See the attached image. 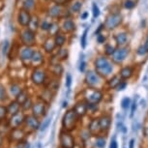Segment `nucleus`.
Instances as JSON below:
<instances>
[{"instance_id":"obj_1","label":"nucleus","mask_w":148,"mask_h":148,"mask_svg":"<svg viewBox=\"0 0 148 148\" xmlns=\"http://www.w3.org/2000/svg\"><path fill=\"white\" fill-rule=\"evenodd\" d=\"M95 69L99 76L107 77L112 72V65L106 57H99L95 60Z\"/></svg>"},{"instance_id":"obj_2","label":"nucleus","mask_w":148,"mask_h":148,"mask_svg":"<svg viewBox=\"0 0 148 148\" xmlns=\"http://www.w3.org/2000/svg\"><path fill=\"white\" fill-rule=\"evenodd\" d=\"M79 117L77 115L76 112L74 111V110H68L67 112L64 114L63 119H62V127L64 128V130H66L67 132L73 131L76 128L77 122L79 120Z\"/></svg>"},{"instance_id":"obj_3","label":"nucleus","mask_w":148,"mask_h":148,"mask_svg":"<svg viewBox=\"0 0 148 148\" xmlns=\"http://www.w3.org/2000/svg\"><path fill=\"white\" fill-rule=\"evenodd\" d=\"M103 99V94L99 90H88L85 95V100L88 106H96Z\"/></svg>"},{"instance_id":"obj_4","label":"nucleus","mask_w":148,"mask_h":148,"mask_svg":"<svg viewBox=\"0 0 148 148\" xmlns=\"http://www.w3.org/2000/svg\"><path fill=\"white\" fill-rule=\"evenodd\" d=\"M59 140L62 148H75L76 143L75 139L71 134H69L67 131H62L59 135Z\"/></svg>"},{"instance_id":"obj_5","label":"nucleus","mask_w":148,"mask_h":148,"mask_svg":"<svg viewBox=\"0 0 148 148\" xmlns=\"http://www.w3.org/2000/svg\"><path fill=\"white\" fill-rule=\"evenodd\" d=\"M21 41L25 47H32L36 42L35 32L28 28L25 29L24 31H22L21 35Z\"/></svg>"},{"instance_id":"obj_6","label":"nucleus","mask_w":148,"mask_h":148,"mask_svg":"<svg viewBox=\"0 0 148 148\" xmlns=\"http://www.w3.org/2000/svg\"><path fill=\"white\" fill-rule=\"evenodd\" d=\"M122 21V16L119 14H110L106 19L105 26L107 29H114L121 23Z\"/></svg>"},{"instance_id":"obj_7","label":"nucleus","mask_w":148,"mask_h":148,"mask_svg":"<svg viewBox=\"0 0 148 148\" xmlns=\"http://www.w3.org/2000/svg\"><path fill=\"white\" fill-rule=\"evenodd\" d=\"M46 77H47V75H46V72H45L44 70L36 69V70H34V72L32 73L31 80L34 84L41 85L46 82Z\"/></svg>"},{"instance_id":"obj_8","label":"nucleus","mask_w":148,"mask_h":148,"mask_svg":"<svg viewBox=\"0 0 148 148\" xmlns=\"http://www.w3.org/2000/svg\"><path fill=\"white\" fill-rule=\"evenodd\" d=\"M128 53H129V49L128 47H119V49H115L112 53V60L117 64L121 63L127 57Z\"/></svg>"},{"instance_id":"obj_9","label":"nucleus","mask_w":148,"mask_h":148,"mask_svg":"<svg viewBox=\"0 0 148 148\" xmlns=\"http://www.w3.org/2000/svg\"><path fill=\"white\" fill-rule=\"evenodd\" d=\"M85 82L87 83L89 86H97L101 82V79L100 76L94 71H89L85 76Z\"/></svg>"},{"instance_id":"obj_10","label":"nucleus","mask_w":148,"mask_h":148,"mask_svg":"<svg viewBox=\"0 0 148 148\" xmlns=\"http://www.w3.org/2000/svg\"><path fill=\"white\" fill-rule=\"evenodd\" d=\"M31 21V16L29 12L25 9L19 10L18 15V21L21 26H28L29 22Z\"/></svg>"},{"instance_id":"obj_11","label":"nucleus","mask_w":148,"mask_h":148,"mask_svg":"<svg viewBox=\"0 0 148 148\" xmlns=\"http://www.w3.org/2000/svg\"><path fill=\"white\" fill-rule=\"evenodd\" d=\"M24 122H25L26 126L30 128L31 130H38L41 126V123L38 120V118L36 116L32 115H28L26 117H24Z\"/></svg>"},{"instance_id":"obj_12","label":"nucleus","mask_w":148,"mask_h":148,"mask_svg":"<svg viewBox=\"0 0 148 148\" xmlns=\"http://www.w3.org/2000/svg\"><path fill=\"white\" fill-rule=\"evenodd\" d=\"M74 111L79 117H83L87 112L88 110V105L85 102H79L74 107Z\"/></svg>"},{"instance_id":"obj_13","label":"nucleus","mask_w":148,"mask_h":148,"mask_svg":"<svg viewBox=\"0 0 148 148\" xmlns=\"http://www.w3.org/2000/svg\"><path fill=\"white\" fill-rule=\"evenodd\" d=\"M45 111H46V107H45V104L43 102H38V103H36V104H33L32 112H33V115L36 116L37 118L43 116L45 114Z\"/></svg>"},{"instance_id":"obj_14","label":"nucleus","mask_w":148,"mask_h":148,"mask_svg":"<svg viewBox=\"0 0 148 148\" xmlns=\"http://www.w3.org/2000/svg\"><path fill=\"white\" fill-rule=\"evenodd\" d=\"M33 52H34V51L30 47H25L24 49H22L21 51V59L22 62L23 63L30 62Z\"/></svg>"},{"instance_id":"obj_15","label":"nucleus","mask_w":148,"mask_h":148,"mask_svg":"<svg viewBox=\"0 0 148 148\" xmlns=\"http://www.w3.org/2000/svg\"><path fill=\"white\" fill-rule=\"evenodd\" d=\"M99 124H100V128H101L102 132H105V131L107 132V131L110 130V128L111 118L108 115L102 116L101 118L99 119Z\"/></svg>"},{"instance_id":"obj_16","label":"nucleus","mask_w":148,"mask_h":148,"mask_svg":"<svg viewBox=\"0 0 148 148\" xmlns=\"http://www.w3.org/2000/svg\"><path fill=\"white\" fill-rule=\"evenodd\" d=\"M43 62H44L43 54H42L40 51H34V52H33L31 60H30V63H31L33 66L39 67V66H41L42 64H43Z\"/></svg>"},{"instance_id":"obj_17","label":"nucleus","mask_w":148,"mask_h":148,"mask_svg":"<svg viewBox=\"0 0 148 148\" xmlns=\"http://www.w3.org/2000/svg\"><path fill=\"white\" fill-rule=\"evenodd\" d=\"M63 14V10H62V5H54L52 6L51 9L49 10V15L51 16V18H60Z\"/></svg>"},{"instance_id":"obj_18","label":"nucleus","mask_w":148,"mask_h":148,"mask_svg":"<svg viewBox=\"0 0 148 148\" xmlns=\"http://www.w3.org/2000/svg\"><path fill=\"white\" fill-rule=\"evenodd\" d=\"M89 133L91 135H98L100 132H101V128H100V124H99V119H93L90 122V125H89Z\"/></svg>"},{"instance_id":"obj_19","label":"nucleus","mask_w":148,"mask_h":148,"mask_svg":"<svg viewBox=\"0 0 148 148\" xmlns=\"http://www.w3.org/2000/svg\"><path fill=\"white\" fill-rule=\"evenodd\" d=\"M22 122H24V116L19 113H16V115H13L10 121L11 126L13 128H18Z\"/></svg>"},{"instance_id":"obj_20","label":"nucleus","mask_w":148,"mask_h":148,"mask_svg":"<svg viewBox=\"0 0 148 148\" xmlns=\"http://www.w3.org/2000/svg\"><path fill=\"white\" fill-rule=\"evenodd\" d=\"M19 108H21V104L18 103L16 101L10 103V105L7 108V112L11 114V115H16V113H18Z\"/></svg>"},{"instance_id":"obj_21","label":"nucleus","mask_w":148,"mask_h":148,"mask_svg":"<svg viewBox=\"0 0 148 148\" xmlns=\"http://www.w3.org/2000/svg\"><path fill=\"white\" fill-rule=\"evenodd\" d=\"M75 28H76V24H75V22L71 21V19L65 21L62 25V30L66 33H70V32L74 31Z\"/></svg>"},{"instance_id":"obj_22","label":"nucleus","mask_w":148,"mask_h":148,"mask_svg":"<svg viewBox=\"0 0 148 148\" xmlns=\"http://www.w3.org/2000/svg\"><path fill=\"white\" fill-rule=\"evenodd\" d=\"M56 47L55 46V43H54V40H52V39H47V40L45 41L44 43V49L47 52H52L54 51V49Z\"/></svg>"},{"instance_id":"obj_23","label":"nucleus","mask_w":148,"mask_h":148,"mask_svg":"<svg viewBox=\"0 0 148 148\" xmlns=\"http://www.w3.org/2000/svg\"><path fill=\"white\" fill-rule=\"evenodd\" d=\"M11 138L13 140H21L23 138V132L18 128H14V130L11 133Z\"/></svg>"},{"instance_id":"obj_24","label":"nucleus","mask_w":148,"mask_h":148,"mask_svg":"<svg viewBox=\"0 0 148 148\" xmlns=\"http://www.w3.org/2000/svg\"><path fill=\"white\" fill-rule=\"evenodd\" d=\"M132 75H133V69L131 67H125V68H123L120 71V77L124 79H130L132 77Z\"/></svg>"},{"instance_id":"obj_25","label":"nucleus","mask_w":148,"mask_h":148,"mask_svg":"<svg viewBox=\"0 0 148 148\" xmlns=\"http://www.w3.org/2000/svg\"><path fill=\"white\" fill-rule=\"evenodd\" d=\"M39 27H40V21H39L38 16H35V18H31V21H30L29 24H28V29L32 30V31H36Z\"/></svg>"},{"instance_id":"obj_26","label":"nucleus","mask_w":148,"mask_h":148,"mask_svg":"<svg viewBox=\"0 0 148 148\" xmlns=\"http://www.w3.org/2000/svg\"><path fill=\"white\" fill-rule=\"evenodd\" d=\"M54 43H55V46L58 47H61L64 46V44L66 43V37L62 34H59L57 33L54 37Z\"/></svg>"},{"instance_id":"obj_27","label":"nucleus","mask_w":148,"mask_h":148,"mask_svg":"<svg viewBox=\"0 0 148 148\" xmlns=\"http://www.w3.org/2000/svg\"><path fill=\"white\" fill-rule=\"evenodd\" d=\"M127 34L125 32H122V33H119V34L116 35L115 37V40H116V43L122 46V45H125L127 43Z\"/></svg>"},{"instance_id":"obj_28","label":"nucleus","mask_w":148,"mask_h":148,"mask_svg":"<svg viewBox=\"0 0 148 148\" xmlns=\"http://www.w3.org/2000/svg\"><path fill=\"white\" fill-rule=\"evenodd\" d=\"M16 102L19 103V104H21V106L22 103H23L27 99V98H28V95H27V92L26 91L21 90L18 95H16Z\"/></svg>"},{"instance_id":"obj_29","label":"nucleus","mask_w":148,"mask_h":148,"mask_svg":"<svg viewBox=\"0 0 148 148\" xmlns=\"http://www.w3.org/2000/svg\"><path fill=\"white\" fill-rule=\"evenodd\" d=\"M120 82H121L120 77L119 76H114L112 79H111L110 82H108V85H110V88H116Z\"/></svg>"},{"instance_id":"obj_30","label":"nucleus","mask_w":148,"mask_h":148,"mask_svg":"<svg viewBox=\"0 0 148 148\" xmlns=\"http://www.w3.org/2000/svg\"><path fill=\"white\" fill-rule=\"evenodd\" d=\"M7 100V93L4 85L0 82V103H3Z\"/></svg>"},{"instance_id":"obj_31","label":"nucleus","mask_w":148,"mask_h":148,"mask_svg":"<svg viewBox=\"0 0 148 148\" xmlns=\"http://www.w3.org/2000/svg\"><path fill=\"white\" fill-rule=\"evenodd\" d=\"M52 72H53V74H55L56 76H58V75L60 76V75L62 74V72H63L62 66H61L58 62H56L55 64L52 65Z\"/></svg>"},{"instance_id":"obj_32","label":"nucleus","mask_w":148,"mask_h":148,"mask_svg":"<svg viewBox=\"0 0 148 148\" xmlns=\"http://www.w3.org/2000/svg\"><path fill=\"white\" fill-rule=\"evenodd\" d=\"M35 7V0H24L23 2V9L27 11L33 9Z\"/></svg>"},{"instance_id":"obj_33","label":"nucleus","mask_w":148,"mask_h":148,"mask_svg":"<svg viewBox=\"0 0 148 148\" xmlns=\"http://www.w3.org/2000/svg\"><path fill=\"white\" fill-rule=\"evenodd\" d=\"M32 106H33L32 100L30 99L29 97L27 98L25 101H24V102L21 104V107H22V108H23L24 110H30V108H32Z\"/></svg>"},{"instance_id":"obj_34","label":"nucleus","mask_w":148,"mask_h":148,"mask_svg":"<svg viewBox=\"0 0 148 148\" xmlns=\"http://www.w3.org/2000/svg\"><path fill=\"white\" fill-rule=\"evenodd\" d=\"M106 138H103V136H98L97 139H96V146L98 148H105L106 147Z\"/></svg>"},{"instance_id":"obj_35","label":"nucleus","mask_w":148,"mask_h":148,"mask_svg":"<svg viewBox=\"0 0 148 148\" xmlns=\"http://www.w3.org/2000/svg\"><path fill=\"white\" fill-rule=\"evenodd\" d=\"M51 24H52V22L49 21L47 19H45V21H43V22L40 24V28L45 30V31H49V28L51 27Z\"/></svg>"},{"instance_id":"obj_36","label":"nucleus","mask_w":148,"mask_h":148,"mask_svg":"<svg viewBox=\"0 0 148 148\" xmlns=\"http://www.w3.org/2000/svg\"><path fill=\"white\" fill-rule=\"evenodd\" d=\"M67 56H68V51L67 49H60L58 51V53L56 54V57H57V62H58V58L60 60H65Z\"/></svg>"},{"instance_id":"obj_37","label":"nucleus","mask_w":148,"mask_h":148,"mask_svg":"<svg viewBox=\"0 0 148 148\" xmlns=\"http://www.w3.org/2000/svg\"><path fill=\"white\" fill-rule=\"evenodd\" d=\"M22 89L19 87V85L18 84H12L10 87V91H11V94L14 95V96H16L19 92H21Z\"/></svg>"},{"instance_id":"obj_38","label":"nucleus","mask_w":148,"mask_h":148,"mask_svg":"<svg viewBox=\"0 0 148 148\" xmlns=\"http://www.w3.org/2000/svg\"><path fill=\"white\" fill-rule=\"evenodd\" d=\"M130 106H131V99L129 97H125L124 99H122L121 108L123 110H128V108H129Z\"/></svg>"},{"instance_id":"obj_39","label":"nucleus","mask_w":148,"mask_h":148,"mask_svg":"<svg viewBox=\"0 0 148 148\" xmlns=\"http://www.w3.org/2000/svg\"><path fill=\"white\" fill-rule=\"evenodd\" d=\"M51 117H49L47 120H45V121L43 122L42 126H40L41 131H46L47 128H49V125H51Z\"/></svg>"},{"instance_id":"obj_40","label":"nucleus","mask_w":148,"mask_h":148,"mask_svg":"<svg viewBox=\"0 0 148 148\" xmlns=\"http://www.w3.org/2000/svg\"><path fill=\"white\" fill-rule=\"evenodd\" d=\"M8 114L7 112V108H5L4 106H1L0 105V122L3 120L5 117H6V115Z\"/></svg>"},{"instance_id":"obj_41","label":"nucleus","mask_w":148,"mask_h":148,"mask_svg":"<svg viewBox=\"0 0 148 148\" xmlns=\"http://www.w3.org/2000/svg\"><path fill=\"white\" fill-rule=\"evenodd\" d=\"M49 32H51V35H56L57 33H58V31H59V26H58V24H56V23H52L51 24V27L49 28Z\"/></svg>"},{"instance_id":"obj_42","label":"nucleus","mask_w":148,"mask_h":148,"mask_svg":"<svg viewBox=\"0 0 148 148\" xmlns=\"http://www.w3.org/2000/svg\"><path fill=\"white\" fill-rule=\"evenodd\" d=\"M87 33H88V29H85L82 36V39H80V45H82V47H83V49L86 47V38H87Z\"/></svg>"},{"instance_id":"obj_43","label":"nucleus","mask_w":148,"mask_h":148,"mask_svg":"<svg viewBox=\"0 0 148 148\" xmlns=\"http://www.w3.org/2000/svg\"><path fill=\"white\" fill-rule=\"evenodd\" d=\"M82 3L80 1H77L73 6L71 7V10L72 12H79V11L82 9Z\"/></svg>"},{"instance_id":"obj_44","label":"nucleus","mask_w":148,"mask_h":148,"mask_svg":"<svg viewBox=\"0 0 148 148\" xmlns=\"http://www.w3.org/2000/svg\"><path fill=\"white\" fill-rule=\"evenodd\" d=\"M9 47H10L9 42L5 41L4 44H3V47H2V54H3V55H7L8 51H9Z\"/></svg>"},{"instance_id":"obj_45","label":"nucleus","mask_w":148,"mask_h":148,"mask_svg":"<svg viewBox=\"0 0 148 148\" xmlns=\"http://www.w3.org/2000/svg\"><path fill=\"white\" fill-rule=\"evenodd\" d=\"M124 6L125 8H127V9H133V8L136 6V2L133 1V0H126Z\"/></svg>"},{"instance_id":"obj_46","label":"nucleus","mask_w":148,"mask_h":148,"mask_svg":"<svg viewBox=\"0 0 148 148\" xmlns=\"http://www.w3.org/2000/svg\"><path fill=\"white\" fill-rule=\"evenodd\" d=\"M105 51H106V53H107L108 55H112L114 51H115V49H114L112 46H110V45H107V46H106Z\"/></svg>"},{"instance_id":"obj_47","label":"nucleus","mask_w":148,"mask_h":148,"mask_svg":"<svg viewBox=\"0 0 148 148\" xmlns=\"http://www.w3.org/2000/svg\"><path fill=\"white\" fill-rule=\"evenodd\" d=\"M92 9H93V16H94V18H98V16H99V15H100V9H99V7H98L95 3H93Z\"/></svg>"},{"instance_id":"obj_48","label":"nucleus","mask_w":148,"mask_h":148,"mask_svg":"<svg viewBox=\"0 0 148 148\" xmlns=\"http://www.w3.org/2000/svg\"><path fill=\"white\" fill-rule=\"evenodd\" d=\"M72 82H73V79H72V76L70 74L67 75V77H66V87L67 88H70L71 87V85H72Z\"/></svg>"},{"instance_id":"obj_49","label":"nucleus","mask_w":148,"mask_h":148,"mask_svg":"<svg viewBox=\"0 0 148 148\" xmlns=\"http://www.w3.org/2000/svg\"><path fill=\"white\" fill-rule=\"evenodd\" d=\"M110 148H118V143H117L116 140V136H114L110 140Z\"/></svg>"},{"instance_id":"obj_50","label":"nucleus","mask_w":148,"mask_h":148,"mask_svg":"<svg viewBox=\"0 0 148 148\" xmlns=\"http://www.w3.org/2000/svg\"><path fill=\"white\" fill-rule=\"evenodd\" d=\"M131 106H132V108H131L130 117H133V116H134V114H135V112H136V108H138V104H136V102L135 101Z\"/></svg>"},{"instance_id":"obj_51","label":"nucleus","mask_w":148,"mask_h":148,"mask_svg":"<svg viewBox=\"0 0 148 148\" xmlns=\"http://www.w3.org/2000/svg\"><path fill=\"white\" fill-rule=\"evenodd\" d=\"M126 86H127V83L126 82H121L116 88H117V90L121 91V90H124V89L126 88Z\"/></svg>"},{"instance_id":"obj_52","label":"nucleus","mask_w":148,"mask_h":148,"mask_svg":"<svg viewBox=\"0 0 148 148\" xmlns=\"http://www.w3.org/2000/svg\"><path fill=\"white\" fill-rule=\"evenodd\" d=\"M97 41H98V43H99V44H103V43H105V41H106V37H105V36L101 35V34H98V36H97Z\"/></svg>"},{"instance_id":"obj_53","label":"nucleus","mask_w":148,"mask_h":148,"mask_svg":"<svg viewBox=\"0 0 148 148\" xmlns=\"http://www.w3.org/2000/svg\"><path fill=\"white\" fill-rule=\"evenodd\" d=\"M146 53V49H145V47H139L138 49V54L139 55H143Z\"/></svg>"},{"instance_id":"obj_54","label":"nucleus","mask_w":148,"mask_h":148,"mask_svg":"<svg viewBox=\"0 0 148 148\" xmlns=\"http://www.w3.org/2000/svg\"><path fill=\"white\" fill-rule=\"evenodd\" d=\"M53 2L57 5H64L67 2V0H53Z\"/></svg>"},{"instance_id":"obj_55","label":"nucleus","mask_w":148,"mask_h":148,"mask_svg":"<svg viewBox=\"0 0 148 148\" xmlns=\"http://www.w3.org/2000/svg\"><path fill=\"white\" fill-rule=\"evenodd\" d=\"M85 67H86V63L84 62V61H82V62L80 63V66H79V71L80 72H84Z\"/></svg>"},{"instance_id":"obj_56","label":"nucleus","mask_w":148,"mask_h":148,"mask_svg":"<svg viewBox=\"0 0 148 148\" xmlns=\"http://www.w3.org/2000/svg\"><path fill=\"white\" fill-rule=\"evenodd\" d=\"M135 142H136V140H135V138H132L130 140V142H129V148H135Z\"/></svg>"},{"instance_id":"obj_57","label":"nucleus","mask_w":148,"mask_h":148,"mask_svg":"<svg viewBox=\"0 0 148 148\" xmlns=\"http://www.w3.org/2000/svg\"><path fill=\"white\" fill-rule=\"evenodd\" d=\"M120 131H121V132L123 133V134H126L127 133V127L126 126H124V125H123V126L121 127V128H120V129H119Z\"/></svg>"},{"instance_id":"obj_58","label":"nucleus","mask_w":148,"mask_h":148,"mask_svg":"<svg viewBox=\"0 0 148 148\" xmlns=\"http://www.w3.org/2000/svg\"><path fill=\"white\" fill-rule=\"evenodd\" d=\"M140 105L143 108L146 107V102H145V100H140Z\"/></svg>"},{"instance_id":"obj_59","label":"nucleus","mask_w":148,"mask_h":148,"mask_svg":"<svg viewBox=\"0 0 148 148\" xmlns=\"http://www.w3.org/2000/svg\"><path fill=\"white\" fill-rule=\"evenodd\" d=\"M87 16H88V13H87V12H84V13H83L82 15V19H85L86 18H87Z\"/></svg>"},{"instance_id":"obj_60","label":"nucleus","mask_w":148,"mask_h":148,"mask_svg":"<svg viewBox=\"0 0 148 148\" xmlns=\"http://www.w3.org/2000/svg\"><path fill=\"white\" fill-rule=\"evenodd\" d=\"M143 133H144V135L148 136V127H145L144 129H143Z\"/></svg>"},{"instance_id":"obj_61","label":"nucleus","mask_w":148,"mask_h":148,"mask_svg":"<svg viewBox=\"0 0 148 148\" xmlns=\"http://www.w3.org/2000/svg\"><path fill=\"white\" fill-rule=\"evenodd\" d=\"M145 49H146V52H148V37L146 39V42H145Z\"/></svg>"},{"instance_id":"obj_62","label":"nucleus","mask_w":148,"mask_h":148,"mask_svg":"<svg viewBox=\"0 0 148 148\" xmlns=\"http://www.w3.org/2000/svg\"><path fill=\"white\" fill-rule=\"evenodd\" d=\"M2 141H3V138H2V136H0V146L2 145Z\"/></svg>"},{"instance_id":"obj_63","label":"nucleus","mask_w":148,"mask_h":148,"mask_svg":"<svg viewBox=\"0 0 148 148\" xmlns=\"http://www.w3.org/2000/svg\"><path fill=\"white\" fill-rule=\"evenodd\" d=\"M67 107V102H64V104H63V108H66Z\"/></svg>"},{"instance_id":"obj_64","label":"nucleus","mask_w":148,"mask_h":148,"mask_svg":"<svg viewBox=\"0 0 148 148\" xmlns=\"http://www.w3.org/2000/svg\"><path fill=\"white\" fill-rule=\"evenodd\" d=\"M25 148H30V145H29L28 143H27V144H26V146H25Z\"/></svg>"}]
</instances>
